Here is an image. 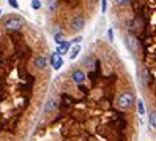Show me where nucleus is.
Segmentation results:
<instances>
[{
  "label": "nucleus",
  "instance_id": "obj_1",
  "mask_svg": "<svg viewBox=\"0 0 156 141\" xmlns=\"http://www.w3.org/2000/svg\"><path fill=\"white\" fill-rule=\"evenodd\" d=\"M24 19L17 16H8L3 22V29L7 32H19L20 29L24 27Z\"/></svg>",
  "mask_w": 156,
  "mask_h": 141
},
{
  "label": "nucleus",
  "instance_id": "obj_2",
  "mask_svg": "<svg viewBox=\"0 0 156 141\" xmlns=\"http://www.w3.org/2000/svg\"><path fill=\"white\" fill-rule=\"evenodd\" d=\"M134 102H136L134 94L129 92V90H125V92H122L118 95V98H117V106H118L120 110H129V108L134 105Z\"/></svg>",
  "mask_w": 156,
  "mask_h": 141
},
{
  "label": "nucleus",
  "instance_id": "obj_3",
  "mask_svg": "<svg viewBox=\"0 0 156 141\" xmlns=\"http://www.w3.org/2000/svg\"><path fill=\"white\" fill-rule=\"evenodd\" d=\"M51 65L54 70H58L63 65V59H61V55L58 54V52H54V54L51 55Z\"/></svg>",
  "mask_w": 156,
  "mask_h": 141
},
{
  "label": "nucleus",
  "instance_id": "obj_4",
  "mask_svg": "<svg viewBox=\"0 0 156 141\" xmlns=\"http://www.w3.org/2000/svg\"><path fill=\"white\" fill-rule=\"evenodd\" d=\"M33 65L36 67V70H44L46 65H48V59L44 57V55H36L33 60Z\"/></svg>",
  "mask_w": 156,
  "mask_h": 141
},
{
  "label": "nucleus",
  "instance_id": "obj_5",
  "mask_svg": "<svg viewBox=\"0 0 156 141\" xmlns=\"http://www.w3.org/2000/svg\"><path fill=\"white\" fill-rule=\"evenodd\" d=\"M73 81H74L76 84H82L85 81V73L82 72V70H76L74 73H73Z\"/></svg>",
  "mask_w": 156,
  "mask_h": 141
},
{
  "label": "nucleus",
  "instance_id": "obj_6",
  "mask_svg": "<svg viewBox=\"0 0 156 141\" xmlns=\"http://www.w3.org/2000/svg\"><path fill=\"white\" fill-rule=\"evenodd\" d=\"M71 27H73V30H79V29H82L84 27V17L76 16L74 19H73V22H71Z\"/></svg>",
  "mask_w": 156,
  "mask_h": 141
},
{
  "label": "nucleus",
  "instance_id": "obj_7",
  "mask_svg": "<svg viewBox=\"0 0 156 141\" xmlns=\"http://www.w3.org/2000/svg\"><path fill=\"white\" fill-rule=\"evenodd\" d=\"M68 49H69V43L63 41V43H60V46L57 48V52L60 55H63V54H66V52H68Z\"/></svg>",
  "mask_w": 156,
  "mask_h": 141
},
{
  "label": "nucleus",
  "instance_id": "obj_8",
  "mask_svg": "<svg viewBox=\"0 0 156 141\" xmlns=\"http://www.w3.org/2000/svg\"><path fill=\"white\" fill-rule=\"evenodd\" d=\"M128 46L132 51H137V40L134 37H128Z\"/></svg>",
  "mask_w": 156,
  "mask_h": 141
},
{
  "label": "nucleus",
  "instance_id": "obj_9",
  "mask_svg": "<svg viewBox=\"0 0 156 141\" xmlns=\"http://www.w3.org/2000/svg\"><path fill=\"white\" fill-rule=\"evenodd\" d=\"M148 81H150L148 70H147V68H143V70H142V84H143V86H147V84H148Z\"/></svg>",
  "mask_w": 156,
  "mask_h": 141
},
{
  "label": "nucleus",
  "instance_id": "obj_10",
  "mask_svg": "<svg viewBox=\"0 0 156 141\" xmlns=\"http://www.w3.org/2000/svg\"><path fill=\"white\" fill-rule=\"evenodd\" d=\"M79 51H81V46H79V43H77V45H74V48L71 49V54H69V57H71V59H76V57H77V54H79Z\"/></svg>",
  "mask_w": 156,
  "mask_h": 141
},
{
  "label": "nucleus",
  "instance_id": "obj_11",
  "mask_svg": "<svg viewBox=\"0 0 156 141\" xmlns=\"http://www.w3.org/2000/svg\"><path fill=\"white\" fill-rule=\"evenodd\" d=\"M150 125H151V128H156V111L150 113Z\"/></svg>",
  "mask_w": 156,
  "mask_h": 141
},
{
  "label": "nucleus",
  "instance_id": "obj_12",
  "mask_svg": "<svg viewBox=\"0 0 156 141\" xmlns=\"http://www.w3.org/2000/svg\"><path fill=\"white\" fill-rule=\"evenodd\" d=\"M136 103H137V111H139V114H140V116H143V113H145V106H143V102H142V100H137Z\"/></svg>",
  "mask_w": 156,
  "mask_h": 141
},
{
  "label": "nucleus",
  "instance_id": "obj_13",
  "mask_svg": "<svg viewBox=\"0 0 156 141\" xmlns=\"http://www.w3.org/2000/svg\"><path fill=\"white\" fill-rule=\"evenodd\" d=\"M32 8L40 10V8H41V2H40V0H32Z\"/></svg>",
  "mask_w": 156,
  "mask_h": 141
},
{
  "label": "nucleus",
  "instance_id": "obj_14",
  "mask_svg": "<svg viewBox=\"0 0 156 141\" xmlns=\"http://www.w3.org/2000/svg\"><path fill=\"white\" fill-rule=\"evenodd\" d=\"M101 3H102L101 11H102V13H106V8H107V0H101Z\"/></svg>",
  "mask_w": 156,
  "mask_h": 141
},
{
  "label": "nucleus",
  "instance_id": "obj_15",
  "mask_svg": "<svg viewBox=\"0 0 156 141\" xmlns=\"http://www.w3.org/2000/svg\"><path fill=\"white\" fill-rule=\"evenodd\" d=\"M10 5H11L13 8H19V5H17V2H16V0H10Z\"/></svg>",
  "mask_w": 156,
  "mask_h": 141
},
{
  "label": "nucleus",
  "instance_id": "obj_16",
  "mask_svg": "<svg viewBox=\"0 0 156 141\" xmlns=\"http://www.w3.org/2000/svg\"><path fill=\"white\" fill-rule=\"evenodd\" d=\"M117 3H120V5H125V3H128L129 0H115Z\"/></svg>",
  "mask_w": 156,
  "mask_h": 141
},
{
  "label": "nucleus",
  "instance_id": "obj_17",
  "mask_svg": "<svg viewBox=\"0 0 156 141\" xmlns=\"http://www.w3.org/2000/svg\"><path fill=\"white\" fill-rule=\"evenodd\" d=\"M107 37H109V40H112V30L107 32Z\"/></svg>",
  "mask_w": 156,
  "mask_h": 141
}]
</instances>
